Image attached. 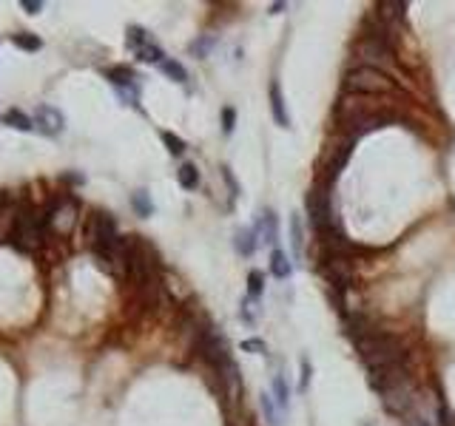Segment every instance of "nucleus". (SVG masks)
<instances>
[{"label":"nucleus","instance_id":"nucleus-1","mask_svg":"<svg viewBox=\"0 0 455 426\" xmlns=\"http://www.w3.org/2000/svg\"><path fill=\"white\" fill-rule=\"evenodd\" d=\"M358 355L365 358L367 370H378V366H390V364H402L410 361V350L407 344L384 330H370L367 336H362L356 341Z\"/></svg>","mask_w":455,"mask_h":426},{"label":"nucleus","instance_id":"nucleus-2","mask_svg":"<svg viewBox=\"0 0 455 426\" xmlns=\"http://www.w3.org/2000/svg\"><path fill=\"white\" fill-rule=\"evenodd\" d=\"M345 91H350V94H390V91H395V80H390L387 71H378L370 66H356L345 77Z\"/></svg>","mask_w":455,"mask_h":426},{"label":"nucleus","instance_id":"nucleus-3","mask_svg":"<svg viewBox=\"0 0 455 426\" xmlns=\"http://www.w3.org/2000/svg\"><path fill=\"white\" fill-rule=\"evenodd\" d=\"M14 245L21 250H37L46 239V230H43V219L37 216L32 208H23L17 213V222H14V234H12Z\"/></svg>","mask_w":455,"mask_h":426},{"label":"nucleus","instance_id":"nucleus-4","mask_svg":"<svg viewBox=\"0 0 455 426\" xmlns=\"http://www.w3.org/2000/svg\"><path fill=\"white\" fill-rule=\"evenodd\" d=\"M356 57H358V60H365V66L378 68V71H384V66L395 63L393 46L387 40H382V37H376V34H367V37H362V40L356 43Z\"/></svg>","mask_w":455,"mask_h":426},{"label":"nucleus","instance_id":"nucleus-5","mask_svg":"<svg viewBox=\"0 0 455 426\" xmlns=\"http://www.w3.org/2000/svg\"><path fill=\"white\" fill-rule=\"evenodd\" d=\"M88 242L94 247V253L97 250H108L120 242V227H117V219L111 216L106 210H97L94 216L88 219Z\"/></svg>","mask_w":455,"mask_h":426},{"label":"nucleus","instance_id":"nucleus-6","mask_svg":"<svg viewBox=\"0 0 455 426\" xmlns=\"http://www.w3.org/2000/svg\"><path fill=\"white\" fill-rule=\"evenodd\" d=\"M382 401H384V410H387V412H393V415H407L413 406H415V401H419V392H415L413 378L390 386L387 392H382Z\"/></svg>","mask_w":455,"mask_h":426},{"label":"nucleus","instance_id":"nucleus-7","mask_svg":"<svg viewBox=\"0 0 455 426\" xmlns=\"http://www.w3.org/2000/svg\"><path fill=\"white\" fill-rule=\"evenodd\" d=\"M321 276H325L333 287L339 290H347L353 287L356 281V273H353V262L345 256V253H328V262L321 264Z\"/></svg>","mask_w":455,"mask_h":426},{"label":"nucleus","instance_id":"nucleus-8","mask_svg":"<svg viewBox=\"0 0 455 426\" xmlns=\"http://www.w3.org/2000/svg\"><path fill=\"white\" fill-rule=\"evenodd\" d=\"M407 378H413V375H410V364L402 361V364H390V366H378V370H370L367 384L373 386L378 395H382V392L390 390V386L402 384V381H407Z\"/></svg>","mask_w":455,"mask_h":426},{"label":"nucleus","instance_id":"nucleus-9","mask_svg":"<svg viewBox=\"0 0 455 426\" xmlns=\"http://www.w3.org/2000/svg\"><path fill=\"white\" fill-rule=\"evenodd\" d=\"M46 222H49V227L54 230L57 236H69L74 230V225H77V202H74V199H60L49 210Z\"/></svg>","mask_w":455,"mask_h":426},{"label":"nucleus","instance_id":"nucleus-10","mask_svg":"<svg viewBox=\"0 0 455 426\" xmlns=\"http://www.w3.org/2000/svg\"><path fill=\"white\" fill-rule=\"evenodd\" d=\"M34 128L43 134V137H60L63 128H66V117L54 105H37L34 111Z\"/></svg>","mask_w":455,"mask_h":426},{"label":"nucleus","instance_id":"nucleus-11","mask_svg":"<svg viewBox=\"0 0 455 426\" xmlns=\"http://www.w3.org/2000/svg\"><path fill=\"white\" fill-rule=\"evenodd\" d=\"M254 234H256L259 245H268V247H273L279 227H276V213H273L271 208H265V210L259 213V216H256V227H254Z\"/></svg>","mask_w":455,"mask_h":426},{"label":"nucleus","instance_id":"nucleus-12","mask_svg":"<svg viewBox=\"0 0 455 426\" xmlns=\"http://www.w3.org/2000/svg\"><path fill=\"white\" fill-rule=\"evenodd\" d=\"M308 213H310V222L316 230H325L328 234V225H330V210H328V197L325 193H310L308 197Z\"/></svg>","mask_w":455,"mask_h":426},{"label":"nucleus","instance_id":"nucleus-13","mask_svg":"<svg viewBox=\"0 0 455 426\" xmlns=\"http://www.w3.org/2000/svg\"><path fill=\"white\" fill-rule=\"evenodd\" d=\"M271 111H273V120H276V125H282V128H291V114H288V108H284L282 86H279L276 80L271 83Z\"/></svg>","mask_w":455,"mask_h":426},{"label":"nucleus","instance_id":"nucleus-14","mask_svg":"<svg viewBox=\"0 0 455 426\" xmlns=\"http://www.w3.org/2000/svg\"><path fill=\"white\" fill-rule=\"evenodd\" d=\"M3 123L9 125V128H14V131H32L34 128V120L29 117V114H23L21 108H9L6 114H3Z\"/></svg>","mask_w":455,"mask_h":426},{"label":"nucleus","instance_id":"nucleus-15","mask_svg":"<svg viewBox=\"0 0 455 426\" xmlns=\"http://www.w3.org/2000/svg\"><path fill=\"white\" fill-rule=\"evenodd\" d=\"M17 208H12V205H3L0 208V242L3 239H12V234H14V222H17Z\"/></svg>","mask_w":455,"mask_h":426},{"label":"nucleus","instance_id":"nucleus-16","mask_svg":"<svg viewBox=\"0 0 455 426\" xmlns=\"http://www.w3.org/2000/svg\"><path fill=\"white\" fill-rule=\"evenodd\" d=\"M234 247L239 250L242 256H251L254 250L259 247V242H256V234H254V230H248V227H242L239 234L234 236Z\"/></svg>","mask_w":455,"mask_h":426},{"label":"nucleus","instance_id":"nucleus-17","mask_svg":"<svg viewBox=\"0 0 455 426\" xmlns=\"http://www.w3.org/2000/svg\"><path fill=\"white\" fill-rule=\"evenodd\" d=\"M291 270H293V267H291L288 256H284L282 250L273 247V250H271V273H273L276 279H288V276H291Z\"/></svg>","mask_w":455,"mask_h":426},{"label":"nucleus","instance_id":"nucleus-18","mask_svg":"<svg viewBox=\"0 0 455 426\" xmlns=\"http://www.w3.org/2000/svg\"><path fill=\"white\" fill-rule=\"evenodd\" d=\"M273 401L279 403L282 412H288V406H291V390H288V381H284V375H276V378H273Z\"/></svg>","mask_w":455,"mask_h":426},{"label":"nucleus","instance_id":"nucleus-19","mask_svg":"<svg viewBox=\"0 0 455 426\" xmlns=\"http://www.w3.org/2000/svg\"><path fill=\"white\" fill-rule=\"evenodd\" d=\"M177 179H180V185H182L185 190H194V188L199 185V171H197V165H191V162L180 165V171H177Z\"/></svg>","mask_w":455,"mask_h":426},{"label":"nucleus","instance_id":"nucleus-20","mask_svg":"<svg viewBox=\"0 0 455 426\" xmlns=\"http://www.w3.org/2000/svg\"><path fill=\"white\" fill-rule=\"evenodd\" d=\"M12 43H14L17 49H23V51H40V49H43V40H40L37 34H32V32L14 34V37H12Z\"/></svg>","mask_w":455,"mask_h":426},{"label":"nucleus","instance_id":"nucleus-21","mask_svg":"<svg viewBox=\"0 0 455 426\" xmlns=\"http://www.w3.org/2000/svg\"><path fill=\"white\" fill-rule=\"evenodd\" d=\"M131 208L137 210V216H151L154 213V202H151V193L148 190H137L131 197Z\"/></svg>","mask_w":455,"mask_h":426},{"label":"nucleus","instance_id":"nucleus-22","mask_svg":"<svg viewBox=\"0 0 455 426\" xmlns=\"http://www.w3.org/2000/svg\"><path fill=\"white\" fill-rule=\"evenodd\" d=\"M160 68H162V74H165V77H171L174 83H185V80H188V71H185L177 60H171V57H165V60L160 63Z\"/></svg>","mask_w":455,"mask_h":426},{"label":"nucleus","instance_id":"nucleus-23","mask_svg":"<svg viewBox=\"0 0 455 426\" xmlns=\"http://www.w3.org/2000/svg\"><path fill=\"white\" fill-rule=\"evenodd\" d=\"M137 60H143V63H162L165 60V54H162V49L157 46V43H148V46H143V49H137Z\"/></svg>","mask_w":455,"mask_h":426},{"label":"nucleus","instance_id":"nucleus-24","mask_svg":"<svg viewBox=\"0 0 455 426\" xmlns=\"http://www.w3.org/2000/svg\"><path fill=\"white\" fill-rule=\"evenodd\" d=\"M347 160H350V142H347V145H341V148L333 153L330 168H328V171H330V179H336V177H339V171L345 168V162H347Z\"/></svg>","mask_w":455,"mask_h":426},{"label":"nucleus","instance_id":"nucleus-25","mask_svg":"<svg viewBox=\"0 0 455 426\" xmlns=\"http://www.w3.org/2000/svg\"><path fill=\"white\" fill-rule=\"evenodd\" d=\"M148 43H154V40H151V34L145 32V29H140V26H131L128 29V46L131 49H143V46H148Z\"/></svg>","mask_w":455,"mask_h":426},{"label":"nucleus","instance_id":"nucleus-26","mask_svg":"<svg viewBox=\"0 0 455 426\" xmlns=\"http://www.w3.org/2000/svg\"><path fill=\"white\" fill-rule=\"evenodd\" d=\"M378 9H382V17H384V21L393 23V21H398V17L404 14L407 3H390V0H387V3H378Z\"/></svg>","mask_w":455,"mask_h":426},{"label":"nucleus","instance_id":"nucleus-27","mask_svg":"<svg viewBox=\"0 0 455 426\" xmlns=\"http://www.w3.org/2000/svg\"><path fill=\"white\" fill-rule=\"evenodd\" d=\"M262 293H265V279H262L259 270H251V276H248V296L259 299Z\"/></svg>","mask_w":455,"mask_h":426},{"label":"nucleus","instance_id":"nucleus-28","mask_svg":"<svg viewBox=\"0 0 455 426\" xmlns=\"http://www.w3.org/2000/svg\"><path fill=\"white\" fill-rule=\"evenodd\" d=\"M108 77H111V83H114V86H120V88L134 86V83H131V80H134V74H131L128 68H114V71H108Z\"/></svg>","mask_w":455,"mask_h":426},{"label":"nucleus","instance_id":"nucleus-29","mask_svg":"<svg viewBox=\"0 0 455 426\" xmlns=\"http://www.w3.org/2000/svg\"><path fill=\"white\" fill-rule=\"evenodd\" d=\"M291 242H293V253L302 256V222H299V213H293V219H291Z\"/></svg>","mask_w":455,"mask_h":426},{"label":"nucleus","instance_id":"nucleus-30","mask_svg":"<svg viewBox=\"0 0 455 426\" xmlns=\"http://www.w3.org/2000/svg\"><path fill=\"white\" fill-rule=\"evenodd\" d=\"M160 137H162V142L168 145V151H171V153H174V157H180V153L185 151V142H182V140L177 137V134H171V131H162V134H160Z\"/></svg>","mask_w":455,"mask_h":426},{"label":"nucleus","instance_id":"nucleus-31","mask_svg":"<svg viewBox=\"0 0 455 426\" xmlns=\"http://www.w3.org/2000/svg\"><path fill=\"white\" fill-rule=\"evenodd\" d=\"M262 410H265V418H268L271 426H279V415L273 412V398L271 395H262Z\"/></svg>","mask_w":455,"mask_h":426},{"label":"nucleus","instance_id":"nucleus-32","mask_svg":"<svg viewBox=\"0 0 455 426\" xmlns=\"http://www.w3.org/2000/svg\"><path fill=\"white\" fill-rule=\"evenodd\" d=\"M242 350L245 353H268V344H265L262 338H248V341H242Z\"/></svg>","mask_w":455,"mask_h":426},{"label":"nucleus","instance_id":"nucleus-33","mask_svg":"<svg viewBox=\"0 0 455 426\" xmlns=\"http://www.w3.org/2000/svg\"><path fill=\"white\" fill-rule=\"evenodd\" d=\"M234 123H236V111H234L231 105H225V108H222V131L231 134V131H234Z\"/></svg>","mask_w":455,"mask_h":426},{"label":"nucleus","instance_id":"nucleus-34","mask_svg":"<svg viewBox=\"0 0 455 426\" xmlns=\"http://www.w3.org/2000/svg\"><path fill=\"white\" fill-rule=\"evenodd\" d=\"M21 9H23L26 14H40V12H43V3H40V0H21Z\"/></svg>","mask_w":455,"mask_h":426}]
</instances>
